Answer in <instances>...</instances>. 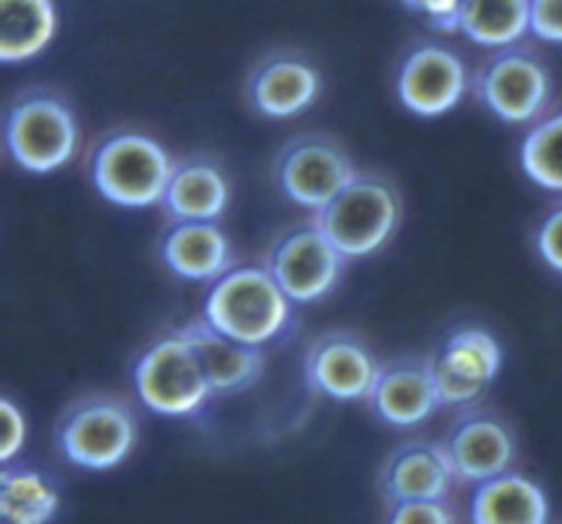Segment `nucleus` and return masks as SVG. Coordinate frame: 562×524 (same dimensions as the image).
Here are the masks:
<instances>
[{"instance_id": "dca6fc26", "label": "nucleus", "mask_w": 562, "mask_h": 524, "mask_svg": "<svg viewBox=\"0 0 562 524\" xmlns=\"http://www.w3.org/2000/svg\"><path fill=\"white\" fill-rule=\"evenodd\" d=\"M187 344L195 349L212 395H239L263 377L267 355L258 346H247L214 330L206 319H195L179 327Z\"/></svg>"}, {"instance_id": "0eeeda50", "label": "nucleus", "mask_w": 562, "mask_h": 524, "mask_svg": "<svg viewBox=\"0 0 562 524\" xmlns=\"http://www.w3.org/2000/svg\"><path fill=\"white\" fill-rule=\"evenodd\" d=\"M349 258L324 236L316 220L285 228L269 247L263 267L294 305H313L338 289Z\"/></svg>"}, {"instance_id": "f3484780", "label": "nucleus", "mask_w": 562, "mask_h": 524, "mask_svg": "<svg viewBox=\"0 0 562 524\" xmlns=\"http://www.w3.org/2000/svg\"><path fill=\"white\" fill-rule=\"evenodd\" d=\"M231 203V181L225 170L212 157L176 159L173 174L159 209L170 218V223H187V220H201V223H220Z\"/></svg>"}, {"instance_id": "f8f14e48", "label": "nucleus", "mask_w": 562, "mask_h": 524, "mask_svg": "<svg viewBox=\"0 0 562 524\" xmlns=\"http://www.w3.org/2000/svg\"><path fill=\"white\" fill-rule=\"evenodd\" d=\"M382 363L351 333H327L305 355V382L313 393L333 401H368Z\"/></svg>"}, {"instance_id": "f03ea898", "label": "nucleus", "mask_w": 562, "mask_h": 524, "mask_svg": "<svg viewBox=\"0 0 562 524\" xmlns=\"http://www.w3.org/2000/svg\"><path fill=\"white\" fill-rule=\"evenodd\" d=\"M88 174L104 201L121 209H148L162 203L173 159L146 132L119 130L93 146Z\"/></svg>"}, {"instance_id": "1a4fd4ad", "label": "nucleus", "mask_w": 562, "mask_h": 524, "mask_svg": "<svg viewBox=\"0 0 562 524\" xmlns=\"http://www.w3.org/2000/svg\"><path fill=\"white\" fill-rule=\"evenodd\" d=\"M477 99L505 124H532L552 99V77L532 53L519 47L497 49L475 71Z\"/></svg>"}, {"instance_id": "b1692460", "label": "nucleus", "mask_w": 562, "mask_h": 524, "mask_svg": "<svg viewBox=\"0 0 562 524\" xmlns=\"http://www.w3.org/2000/svg\"><path fill=\"white\" fill-rule=\"evenodd\" d=\"M527 179L549 192H562V113L532 124L519 148Z\"/></svg>"}, {"instance_id": "a211bd4d", "label": "nucleus", "mask_w": 562, "mask_h": 524, "mask_svg": "<svg viewBox=\"0 0 562 524\" xmlns=\"http://www.w3.org/2000/svg\"><path fill=\"white\" fill-rule=\"evenodd\" d=\"M368 404L395 428L420 426L442 406L428 360H393L382 366Z\"/></svg>"}, {"instance_id": "4be33fe9", "label": "nucleus", "mask_w": 562, "mask_h": 524, "mask_svg": "<svg viewBox=\"0 0 562 524\" xmlns=\"http://www.w3.org/2000/svg\"><path fill=\"white\" fill-rule=\"evenodd\" d=\"M461 33L481 47H516L530 33V0H461Z\"/></svg>"}, {"instance_id": "4468645a", "label": "nucleus", "mask_w": 562, "mask_h": 524, "mask_svg": "<svg viewBox=\"0 0 562 524\" xmlns=\"http://www.w3.org/2000/svg\"><path fill=\"white\" fill-rule=\"evenodd\" d=\"M247 102L267 119H294L322 93V75L300 53H272L247 77Z\"/></svg>"}, {"instance_id": "6e6552de", "label": "nucleus", "mask_w": 562, "mask_h": 524, "mask_svg": "<svg viewBox=\"0 0 562 524\" xmlns=\"http://www.w3.org/2000/svg\"><path fill=\"white\" fill-rule=\"evenodd\" d=\"M357 176L360 174L346 148L327 135H305L285 143L272 168L278 190L291 203L313 212H322Z\"/></svg>"}, {"instance_id": "423d86ee", "label": "nucleus", "mask_w": 562, "mask_h": 524, "mask_svg": "<svg viewBox=\"0 0 562 524\" xmlns=\"http://www.w3.org/2000/svg\"><path fill=\"white\" fill-rule=\"evenodd\" d=\"M132 384L143 406L162 417H192L214 399L195 349L179 330L157 338L137 357Z\"/></svg>"}, {"instance_id": "9b49d317", "label": "nucleus", "mask_w": 562, "mask_h": 524, "mask_svg": "<svg viewBox=\"0 0 562 524\" xmlns=\"http://www.w3.org/2000/svg\"><path fill=\"white\" fill-rule=\"evenodd\" d=\"M395 91L409 113L437 119L461 104L470 91V75L459 53L445 44H417L401 60Z\"/></svg>"}, {"instance_id": "6ab92c4d", "label": "nucleus", "mask_w": 562, "mask_h": 524, "mask_svg": "<svg viewBox=\"0 0 562 524\" xmlns=\"http://www.w3.org/2000/svg\"><path fill=\"white\" fill-rule=\"evenodd\" d=\"M453 481H459L450 467L442 445L409 443L390 456L382 472V489L390 503H420V500H445Z\"/></svg>"}, {"instance_id": "39448f33", "label": "nucleus", "mask_w": 562, "mask_h": 524, "mask_svg": "<svg viewBox=\"0 0 562 524\" xmlns=\"http://www.w3.org/2000/svg\"><path fill=\"white\" fill-rule=\"evenodd\" d=\"M137 443V415L124 399L93 393L60 415L55 445L82 470H113L130 459Z\"/></svg>"}, {"instance_id": "5701e85b", "label": "nucleus", "mask_w": 562, "mask_h": 524, "mask_svg": "<svg viewBox=\"0 0 562 524\" xmlns=\"http://www.w3.org/2000/svg\"><path fill=\"white\" fill-rule=\"evenodd\" d=\"M58 489L36 470L5 467L0 472V516L3 524H49L58 514Z\"/></svg>"}, {"instance_id": "aec40b11", "label": "nucleus", "mask_w": 562, "mask_h": 524, "mask_svg": "<svg viewBox=\"0 0 562 524\" xmlns=\"http://www.w3.org/2000/svg\"><path fill=\"white\" fill-rule=\"evenodd\" d=\"M472 524H549L547 492L519 472L477 483L470 509Z\"/></svg>"}, {"instance_id": "cd10ccee", "label": "nucleus", "mask_w": 562, "mask_h": 524, "mask_svg": "<svg viewBox=\"0 0 562 524\" xmlns=\"http://www.w3.org/2000/svg\"><path fill=\"white\" fill-rule=\"evenodd\" d=\"M404 5L426 16L437 31H461V0H404Z\"/></svg>"}, {"instance_id": "a878e982", "label": "nucleus", "mask_w": 562, "mask_h": 524, "mask_svg": "<svg viewBox=\"0 0 562 524\" xmlns=\"http://www.w3.org/2000/svg\"><path fill=\"white\" fill-rule=\"evenodd\" d=\"M387 524H456V520L445 500H420V503H395Z\"/></svg>"}, {"instance_id": "412c9836", "label": "nucleus", "mask_w": 562, "mask_h": 524, "mask_svg": "<svg viewBox=\"0 0 562 524\" xmlns=\"http://www.w3.org/2000/svg\"><path fill=\"white\" fill-rule=\"evenodd\" d=\"M58 31L53 0H0V60L27 64L49 47Z\"/></svg>"}, {"instance_id": "ddd939ff", "label": "nucleus", "mask_w": 562, "mask_h": 524, "mask_svg": "<svg viewBox=\"0 0 562 524\" xmlns=\"http://www.w3.org/2000/svg\"><path fill=\"white\" fill-rule=\"evenodd\" d=\"M456 478L467 483H486L514 465L516 443L510 428L488 412H464L450 426L442 443Z\"/></svg>"}, {"instance_id": "f257e3e1", "label": "nucleus", "mask_w": 562, "mask_h": 524, "mask_svg": "<svg viewBox=\"0 0 562 524\" xmlns=\"http://www.w3.org/2000/svg\"><path fill=\"white\" fill-rule=\"evenodd\" d=\"M201 319L241 344L263 349L289 333L294 302L263 264H236L209 286Z\"/></svg>"}, {"instance_id": "9d476101", "label": "nucleus", "mask_w": 562, "mask_h": 524, "mask_svg": "<svg viewBox=\"0 0 562 524\" xmlns=\"http://www.w3.org/2000/svg\"><path fill=\"white\" fill-rule=\"evenodd\" d=\"M434 388L442 406H467L481 399L483 390L503 368V346L488 330L459 327L428 357Z\"/></svg>"}, {"instance_id": "20e7f679", "label": "nucleus", "mask_w": 562, "mask_h": 524, "mask_svg": "<svg viewBox=\"0 0 562 524\" xmlns=\"http://www.w3.org/2000/svg\"><path fill=\"white\" fill-rule=\"evenodd\" d=\"M401 196L384 176H357L338 198L316 212V225L349 261L368 258L398 234Z\"/></svg>"}, {"instance_id": "2eb2a0df", "label": "nucleus", "mask_w": 562, "mask_h": 524, "mask_svg": "<svg viewBox=\"0 0 562 524\" xmlns=\"http://www.w3.org/2000/svg\"><path fill=\"white\" fill-rule=\"evenodd\" d=\"M165 269L190 283H214L236 267L234 242L220 223H170L157 245Z\"/></svg>"}, {"instance_id": "393cba45", "label": "nucleus", "mask_w": 562, "mask_h": 524, "mask_svg": "<svg viewBox=\"0 0 562 524\" xmlns=\"http://www.w3.org/2000/svg\"><path fill=\"white\" fill-rule=\"evenodd\" d=\"M536 250L549 269L562 275V203L554 207L538 225Z\"/></svg>"}, {"instance_id": "7ed1b4c3", "label": "nucleus", "mask_w": 562, "mask_h": 524, "mask_svg": "<svg viewBox=\"0 0 562 524\" xmlns=\"http://www.w3.org/2000/svg\"><path fill=\"white\" fill-rule=\"evenodd\" d=\"M3 141L11 163L33 176L66 168L80 148V126L69 102L53 91H25L5 110Z\"/></svg>"}, {"instance_id": "c85d7f7f", "label": "nucleus", "mask_w": 562, "mask_h": 524, "mask_svg": "<svg viewBox=\"0 0 562 524\" xmlns=\"http://www.w3.org/2000/svg\"><path fill=\"white\" fill-rule=\"evenodd\" d=\"M530 33L562 44V0H530Z\"/></svg>"}, {"instance_id": "bb28decb", "label": "nucleus", "mask_w": 562, "mask_h": 524, "mask_svg": "<svg viewBox=\"0 0 562 524\" xmlns=\"http://www.w3.org/2000/svg\"><path fill=\"white\" fill-rule=\"evenodd\" d=\"M0 415H3V437H0V461L11 465L22 448H25L27 423L20 406L11 399L0 401Z\"/></svg>"}]
</instances>
